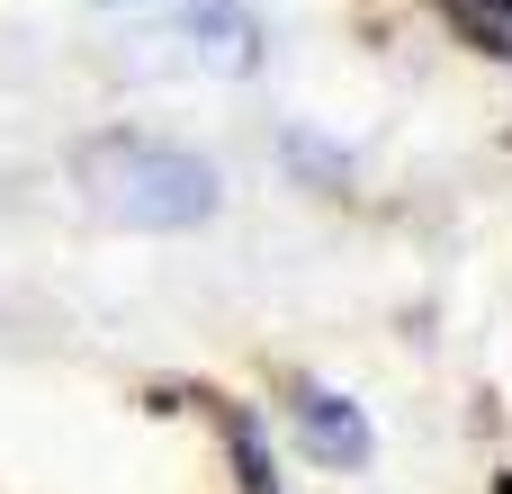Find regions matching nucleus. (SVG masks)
Listing matches in <instances>:
<instances>
[{"label":"nucleus","instance_id":"nucleus-2","mask_svg":"<svg viewBox=\"0 0 512 494\" xmlns=\"http://www.w3.org/2000/svg\"><path fill=\"white\" fill-rule=\"evenodd\" d=\"M171 36H180L207 72H225V81L261 63V27H252L243 0H180V9H171Z\"/></svg>","mask_w":512,"mask_h":494},{"label":"nucleus","instance_id":"nucleus-3","mask_svg":"<svg viewBox=\"0 0 512 494\" xmlns=\"http://www.w3.org/2000/svg\"><path fill=\"white\" fill-rule=\"evenodd\" d=\"M297 441H306V459L315 468H369V414L351 405V396H333V387H306L297 396Z\"/></svg>","mask_w":512,"mask_h":494},{"label":"nucleus","instance_id":"nucleus-6","mask_svg":"<svg viewBox=\"0 0 512 494\" xmlns=\"http://www.w3.org/2000/svg\"><path fill=\"white\" fill-rule=\"evenodd\" d=\"M288 171H306V180H315V171H324V180H342V153H333V144H315V135H288Z\"/></svg>","mask_w":512,"mask_h":494},{"label":"nucleus","instance_id":"nucleus-4","mask_svg":"<svg viewBox=\"0 0 512 494\" xmlns=\"http://www.w3.org/2000/svg\"><path fill=\"white\" fill-rule=\"evenodd\" d=\"M441 18L459 27V45H477V54L512 63V0H441Z\"/></svg>","mask_w":512,"mask_h":494},{"label":"nucleus","instance_id":"nucleus-5","mask_svg":"<svg viewBox=\"0 0 512 494\" xmlns=\"http://www.w3.org/2000/svg\"><path fill=\"white\" fill-rule=\"evenodd\" d=\"M225 450H234V477H243V494H279V468H270V432H261L243 405H225Z\"/></svg>","mask_w":512,"mask_h":494},{"label":"nucleus","instance_id":"nucleus-1","mask_svg":"<svg viewBox=\"0 0 512 494\" xmlns=\"http://www.w3.org/2000/svg\"><path fill=\"white\" fill-rule=\"evenodd\" d=\"M81 189L108 225H135V234H189V225L216 216V162H198L189 144H153V135L90 144Z\"/></svg>","mask_w":512,"mask_h":494},{"label":"nucleus","instance_id":"nucleus-7","mask_svg":"<svg viewBox=\"0 0 512 494\" xmlns=\"http://www.w3.org/2000/svg\"><path fill=\"white\" fill-rule=\"evenodd\" d=\"M495 494H512V477H495Z\"/></svg>","mask_w":512,"mask_h":494}]
</instances>
